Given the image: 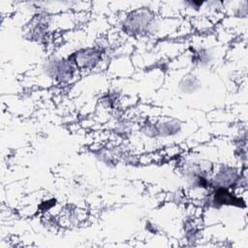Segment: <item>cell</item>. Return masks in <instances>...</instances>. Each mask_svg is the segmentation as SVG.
<instances>
[{"instance_id": "obj_1", "label": "cell", "mask_w": 248, "mask_h": 248, "mask_svg": "<svg viewBox=\"0 0 248 248\" xmlns=\"http://www.w3.org/2000/svg\"><path fill=\"white\" fill-rule=\"evenodd\" d=\"M100 53L93 48H86L81 49L77 52L75 55V63L83 68L93 67L95 64L98 63L100 59Z\"/></svg>"}]
</instances>
